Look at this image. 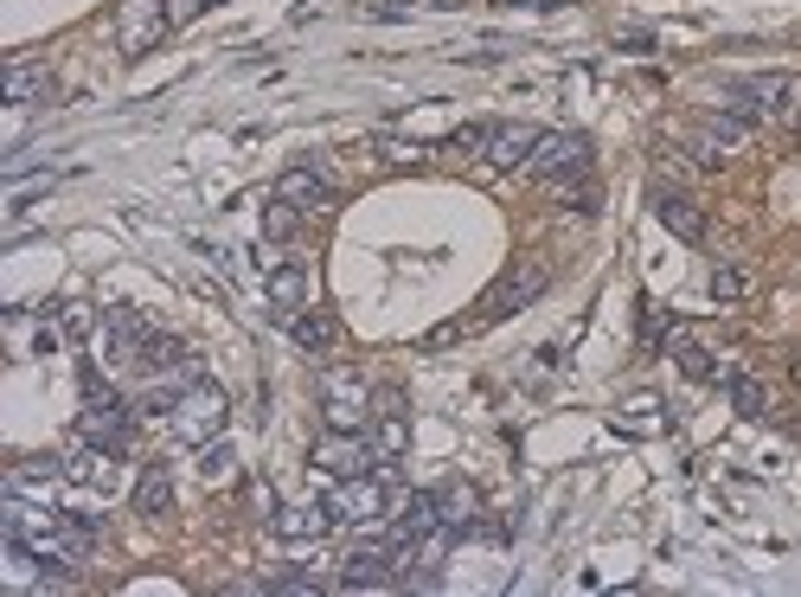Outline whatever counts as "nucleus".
<instances>
[{
	"label": "nucleus",
	"instance_id": "nucleus-25",
	"mask_svg": "<svg viewBox=\"0 0 801 597\" xmlns=\"http://www.w3.org/2000/svg\"><path fill=\"white\" fill-rule=\"evenodd\" d=\"M558 199H565V212H577V219H597L603 212V194L590 180H558Z\"/></svg>",
	"mask_w": 801,
	"mask_h": 597
},
{
	"label": "nucleus",
	"instance_id": "nucleus-23",
	"mask_svg": "<svg viewBox=\"0 0 801 597\" xmlns=\"http://www.w3.org/2000/svg\"><path fill=\"white\" fill-rule=\"evenodd\" d=\"M673 360H680V373L699 379V386H711V373H718V353H706L699 341H686V335H673Z\"/></svg>",
	"mask_w": 801,
	"mask_h": 597
},
{
	"label": "nucleus",
	"instance_id": "nucleus-2",
	"mask_svg": "<svg viewBox=\"0 0 801 597\" xmlns=\"http://www.w3.org/2000/svg\"><path fill=\"white\" fill-rule=\"evenodd\" d=\"M545 283H552V270H545V264H532V257H519L514 270H500V283L481 296V308H474L469 328H494V321H507V315H519V308H532V302L545 296Z\"/></svg>",
	"mask_w": 801,
	"mask_h": 597
},
{
	"label": "nucleus",
	"instance_id": "nucleus-32",
	"mask_svg": "<svg viewBox=\"0 0 801 597\" xmlns=\"http://www.w3.org/2000/svg\"><path fill=\"white\" fill-rule=\"evenodd\" d=\"M462 335H469V321H443V328H429V335H424V348L429 353H436V348H456Z\"/></svg>",
	"mask_w": 801,
	"mask_h": 597
},
{
	"label": "nucleus",
	"instance_id": "nucleus-13",
	"mask_svg": "<svg viewBox=\"0 0 801 597\" xmlns=\"http://www.w3.org/2000/svg\"><path fill=\"white\" fill-rule=\"evenodd\" d=\"M655 219L680 238V245H706V212L693 206L686 194H673V187H655Z\"/></svg>",
	"mask_w": 801,
	"mask_h": 597
},
{
	"label": "nucleus",
	"instance_id": "nucleus-8",
	"mask_svg": "<svg viewBox=\"0 0 801 597\" xmlns=\"http://www.w3.org/2000/svg\"><path fill=\"white\" fill-rule=\"evenodd\" d=\"M328 501H333V514H340V520H353V527H378V520L391 514V482L366 469V476H346Z\"/></svg>",
	"mask_w": 801,
	"mask_h": 597
},
{
	"label": "nucleus",
	"instance_id": "nucleus-27",
	"mask_svg": "<svg viewBox=\"0 0 801 597\" xmlns=\"http://www.w3.org/2000/svg\"><path fill=\"white\" fill-rule=\"evenodd\" d=\"M232 444H225V437H212V444H199V476H205V482H232Z\"/></svg>",
	"mask_w": 801,
	"mask_h": 597
},
{
	"label": "nucleus",
	"instance_id": "nucleus-20",
	"mask_svg": "<svg viewBox=\"0 0 801 597\" xmlns=\"http://www.w3.org/2000/svg\"><path fill=\"white\" fill-rule=\"evenodd\" d=\"M288 335H295V348L302 353H328L340 341V321L321 315V308H308V315H288Z\"/></svg>",
	"mask_w": 801,
	"mask_h": 597
},
{
	"label": "nucleus",
	"instance_id": "nucleus-18",
	"mask_svg": "<svg viewBox=\"0 0 801 597\" xmlns=\"http://www.w3.org/2000/svg\"><path fill=\"white\" fill-rule=\"evenodd\" d=\"M436 514H443L449 534H474L481 527V495H474L469 482H443L436 489Z\"/></svg>",
	"mask_w": 801,
	"mask_h": 597
},
{
	"label": "nucleus",
	"instance_id": "nucleus-1",
	"mask_svg": "<svg viewBox=\"0 0 801 597\" xmlns=\"http://www.w3.org/2000/svg\"><path fill=\"white\" fill-rule=\"evenodd\" d=\"M78 437L84 444H103V449H129V437H136V411L116 398V386L96 373V366H84V418H78Z\"/></svg>",
	"mask_w": 801,
	"mask_h": 597
},
{
	"label": "nucleus",
	"instance_id": "nucleus-5",
	"mask_svg": "<svg viewBox=\"0 0 801 597\" xmlns=\"http://www.w3.org/2000/svg\"><path fill=\"white\" fill-rule=\"evenodd\" d=\"M321 418H328V431H366L373 386L353 366H321Z\"/></svg>",
	"mask_w": 801,
	"mask_h": 597
},
{
	"label": "nucleus",
	"instance_id": "nucleus-26",
	"mask_svg": "<svg viewBox=\"0 0 801 597\" xmlns=\"http://www.w3.org/2000/svg\"><path fill=\"white\" fill-rule=\"evenodd\" d=\"M295 225H302V206H288V199H270V206H263V238L283 245V238H295Z\"/></svg>",
	"mask_w": 801,
	"mask_h": 597
},
{
	"label": "nucleus",
	"instance_id": "nucleus-7",
	"mask_svg": "<svg viewBox=\"0 0 801 597\" xmlns=\"http://www.w3.org/2000/svg\"><path fill=\"white\" fill-rule=\"evenodd\" d=\"M584 167H590V142L570 136V129H545V136L532 142V154H526V174H532V180H552V187H558V180H577Z\"/></svg>",
	"mask_w": 801,
	"mask_h": 597
},
{
	"label": "nucleus",
	"instance_id": "nucleus-28",
	"mask_svg": "<svg viewBox=\"0 0 801 597\" xmlns=\"http://www.w3.org/2000/svg\"><path fill=\"white\" fill-rule=\"evenodd\" d=\"M673 335H680V328H673V315H667L660 302H641V348L655 353L660 341H673Z\"/></svg>",
	"mask_w": 801,
	"mask_h": 597
},
{
	"label": "nucleus",
	"instance_id": "nucleus-4",
	"mask_svg": "<svg viewBox=\"0 0 801 597\" xmlns=\"http://www.w3.org/2000/svg\"><path fill=\"white\" fill-rule=\"evenodd\" d=\"M796 109V84L782 78V71H763V78H744V84H731L725 91V116L731 122H776V116H789Z\"/></svg>",
	"mask_w": 801,
	"mask_h": 597
},
{
	"label": "nucleus",
	"instance_id": "nucleus-19",
	"mask_svg": "<svg viewBox=\"0 0 801 597\" xmlns=\"http://www.w3.org/2000/svg\"><path fill=\"white\" fill-rule=\"evenodd\" d=\"M174 507V476H167V463H148L142 476H136V514H167Z\"/></svg>",
	"mask_w": 801,
	"mask_h": 597
},
{
	"label": "nucleus",
	"instance_id": "nucleus-6",
	"mask_svg": "<svg viewBox=\"0 0 801 597\" xmlns=\"http://www.w3.org/2000/svg\"><path fill=\"white\" fill-rule=\"evenodd\" d=\"M167 33H174L167 0H122L116 7V46H122V58H148Z\"/></svg>",
	"mask_w": 801,
	"mask_h": 597
},
{
	"label": "nucleus",
	"instance_id": "nucleus-31",
	"mask_svg": "<svg viewBox=\"0 0 801 597\" xmlns=\"http://www.w3.org/2000/svg\"><path fill=\"white\" fill-rule=\"evenodd\" d=\"M378 154H385V161H398V167L424 161V149H417V142H391V136H378Z\"/></svg>",
	"mask_w": 801,
	"mask_h": 597
},
{
	"label": "nucleus",
	"instance_id": "nucleus-16",
	"mask_svg": "<svg viewBox=\"0 0 801 597\" xmlns=\"http://www.w3.org/2000/svg\"><path fill=\"white\" fill-rule=\"evenodd\" d=\"M532 142H539V129H526V122H487L481 161H487V167H526Z\"/></svg>",
	"mask_w": 801,
	"mask_h": 597
},
{
	"label": "nucleus",
	"instance_id": "nucleus-29",
	"mask_svg": "<svg viewBox=\"0 0 801 597\" xmlns=\"http://www.w3.org/2000/svg\"><path fill=\"white\" fill-rule=\"evenodd\" d=\"M263 592H288V597H315V592H321V578H315V572H283V578H270V585H263Z\"/></svg>",
	"mask_w": 801,
	"mask_h": 597
},
{
	"label": "nucleus",
	"instance_id": "nucleus-22",
	"mask_svg": "<svg viewBox=\"0 0 801 597\" xmlns=\"http://www.w3.org/2000/svg\"><path fill=\"white\" fill-rule=\"evenodd\" d=\"M373 449L378 456H404V449H411V418H404V411H378Z\"/></svg>",
	"mask_w": 801,
	"mask_h": 597
},
{
	"label": "nucleus",
	"instance_id": "nucleus-34",
	"mask_svg": "<svg viewBox=\"0 0 801 597\" xmlns=\"http://www.w3.org/2000/svg\"><path fill=\"white\" fill-rule=\"evenodd\" d=\"M205 7H212V0H167V13H174V26H192V20H199Z\"/></svg>",
	"mask_w": 801,
	"mask_h": 597
},
{
	"label": "nucleus",
	"instance_id": "nucleus-9",
	"mask_svg": "<svg viewBox=\"0 0 801 597\" xmlns=\"http://www.w3.org/2000/svg\"><path fill=\"white\" fill-rule=\"evenodd\" d=\"M378 463V449L360 437V431H328L321 444H315V469L333 476V482H346V476H366Z\"/></svg>",
	"mask_w": 801,
	"mask_h": 597
},
{
	"label": "nucleus",
	"instance_id": "nucleus-21",
	"mask_svg": "<svg viewBox=\"0 0 801 597\" xmlns=\"http://www.w3.org/2000/svg\"><path fill=\"white\" fill-rule=\"evenodd\" d=\"M706 290H711V302H751L756 296V277L744 270V264H718Z\"/></svg>",
	"mask_w": 801,
	"mask_h": 597
},
{
	"label": "nucleus",
	"instance_id": "nucleus-30",
	"mask_svg": "<svg viewBox=\"0 0 801 597\" xmlns=\"http://www.w3.org/2000/svg\"><path fill=\"white\" fill-rule=\"evenodd\" d=\"M64 335H71V341H84V335H96V315H91V308H84V302H71V308H64Z\"/></svg>",
	"mask_w": 801,
	"mask_h": 597
},
{
	"label": "nucleus",
	"instance_id": "nucleus-3",
	"mask_svg": "<svg viewBox=\"0 0 801 597\" xmlns=\"http://www.w3.org/2000/svg\"><path fill=\"white\" fill-rule=\"evenodd\" d=\"M225 418H232V405H225V393L212 386V379H192L187 393H180V405H174V437L180 444H212V437H225Z\"/></svg>",
	"mask_w": 801,
	"mask_h": 597
},
{
	"label": "nucleus",
	"instance_id": "nucleus-14",
	"mask_svg": "<svg viewBox=\"0 0 801 597\" xmlns=\"http://www.w3.org/2000/svg\"><path fill=\"white\" fill-rule=\"evenodd\" d=\"M58 482H71L58 456H26V463H13V469H7V495L51 501V495H58Z\"/></svg>",
	"mask_w": 801,
	"mask_h": 597
},
{
	"label": "nucleus",
	"instance_id": "nucleus-10",
	"mask_svg": "<svg viewBox=\"0 0 801 597\" xmlns=\"http://www.w3.org/2000/svg\"><path fill=\"white\" fill-rule=\"evenodd\" d=\"M333 527H340L333 501H302V507H276V514H270V534L288 540V547H302V540H328Z\"/></svg>",
	"mask_w": 801,
	"mask_h": 597
},
{
	"label": "nucleus",
	"instance_id": "nucleus-12",
	"mask_svg": "<svg viewBox=\"0 0 801 597\" xmlns=\"http://www.w3.org/2000/svg\"><path fill=\"white\" fill-rule=\"evenodd\" d=\"M263 290H270L276 321H288V315H302V308H308L315 277H308V264H270V270H263Z\"/></svg>",
	"mask_w": 801,
	"mask_h": 597
},
{
	"label": "nucleus",
	"instance_id": "nucleus-15",
	"mask_svg": "<svg viewBox=\"0 0 801 597\" xmlns=\"http://www.w3.org/2000/svg\"><path fill=\"white\" fill-rule=\"evenodd\" d=\"M0 91H7V103H51L58 97V78H51V65H39V58H13L7 78H0Z\"/></svg>",
	"mask_w": 801,
	"mask_h": 597
},
{
	"label": "nucleus",
	"instance_id": "nucleus-17",
	"mask_svg": "<svg viewBox=\"0 0 801 597\" xmlns=\"http://www.w3.org/2000/svg\"><path fill=\"white\" fill-rule=\"evenodd\" d=\"M276 199L302 206V212H328V206H333V180L321 174V167H283V180H276Z\"/></svg>",
	"mask_w": 801,
	"mask_h": 597
},
{
	"label": "nucleus",
	"instance_id": "nucleus-24",
	"mask_svg": "<svg viewBox=\"0 0 801 597\" xmlns=\"http://www.w3.org/2000/svg\"><path fill=\"white\" fill-rule=\"evenodd\" d=\"M731 405H738V418H769V386L751 379V373H738L731 379Z\"/></svg>",
	"mask_w": 801,
	"mask_h": 597
},
{
	"label": "nucleus",
	"instance_id": "nucleus-11",
	"mask_svg": "<svg viewBox=\"0 0 801 597\" xmlns=\"http://www.w3.org/2000/svg\"><path fill=\"white\" fill-rule=\"evenodd\" d=\"M64 476H71L78 489H96V495H116V489H122V463H116V449L84 444V437H78V449L64 456Z\"/></svg>",
	"mask_w": 801,
	"mask_h": 597
},
{
	"label": "nucleus",
	"instance_id": "nucleus-33",
	"mask_svg": "<svg viewBox=\"0 0 801 597\" xmlns=\"http://www.w3.org/2000/svg\"><path fill=\"white\" fill-rule=\"evenodd\" d=\"M366 13H373V20H411V13H417V0H373Z\"/></svg>",
	"mask_w": 801,
	"mask_h": 597
}]
</instances>
